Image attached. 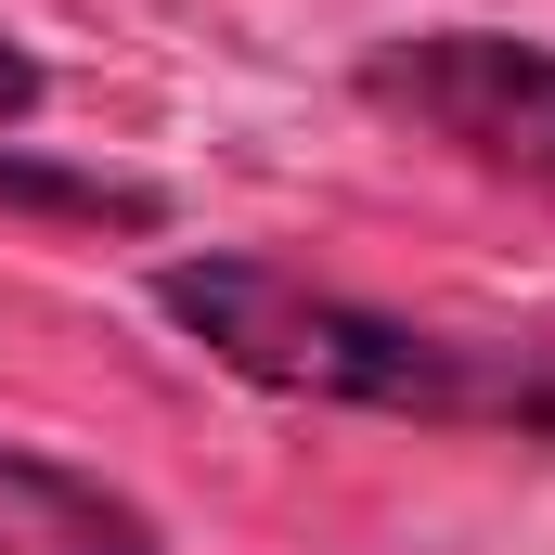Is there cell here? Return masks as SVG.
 Wrapping results in <instances>:
<instances>
[{"label":"cell","instance_id":"1","mask_svg":"<svg viewBox=\"0 0 555 555\" xmlns=\"http://www.w3.org/2000/svg\"><path fill=\"white\" fill-rule=\"evenodd\" d=\"M155 310L246 388L272 401H323V414H388V426H517L555 439V362L543 349H491L414 310H375L349 284H310L297 259H155Z\"/></svg>","mask_w":555,"mask_h":555},{"label":"cell","instance_id":"2","mask_svg":"<svg viewBox=\"0 0 555 555\" xmlns=\"http://www.w3.org/2000/svg\"><path fill=\"white\" fill-rule=\"evenodd\" d=\"M362 104L555 220V39H517V26H401V39L362 52Z\"/></svg>","mask_w":555,"mask_h":555},{"label":"cell","instance_id":"3","mask_svg":"<svg viewBox=\"0 0 555 555\" xmlns=\"http://www.w3.org/2000/svg\"><path fill=\"white\" fill-rule=\"evenodd\" d=\"M0 555H168V530L142 517L117 478L0 439Z\"/></svg>","mask_w":555,"mask_h":555},{"label":"cell","instance_id":"4","mask_svg":"<svg viewBox=\"0 0 555 555\" xmlns=\"http://www.w3.org/2000/svg\"><path fill=\"white\" fill-rule=\"evenodd\" d=\"M0 207H52V220H117V233H155L168 207L142 194V181H104V168H26L13 142H0Z\"/></svg>","mask_w":555,"mask_h":555},{"label":"cell","instance_id":"5","mask_svg":"<svg viewBox=\"0 0 555 555\" xmlns=\"http://www.w3.org/2000/svg\"><path fill=\"white\" fill-rule=\"evenodd\" d=\"M39 104H52V65H39V52H26L13 26H0V130H26Z\"/></svg>","mask_w":555,"mask_h":555}]
</instances>
